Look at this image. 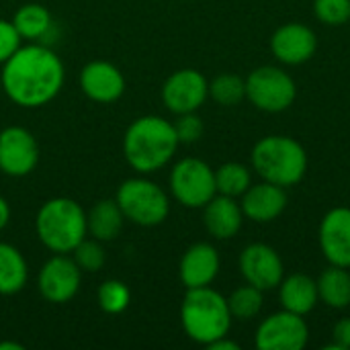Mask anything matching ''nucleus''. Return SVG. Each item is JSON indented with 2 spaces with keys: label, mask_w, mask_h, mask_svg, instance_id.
Wrapping results in <instances>:
<instances>
[{
  "label": "nucleus",
  "mask_w": 350,
  "mask_h": 350,
  "mask_svg": "<svg viewBox=\"0 0 350 350\" xmlns=\"http://www.w3.org/2000/svg\"><path fill=\"white\" fill-rule=\"evenodd\" d=\"M209 96L221 107H234L246 98V80L238 74H219L209 82Z\"/></svg>",
  "instance_id": "obj_27"
},
{
  "label": "nucleus",
  "mask_w": 350,
  "mask_h": 350,
  "mask_svg": "<svg viewBox=\"0 0 350 350\" xmlns=\"http://www.w3.org/2000/svg\"><path fill=\"white\" fill-rule=\"evenodd\" d=\"M238 269L242 279L248 285H254L260 291H273L279 287V283L285 277L283 258L279 252L265 244V242H252L248 244L238 258Z\"/></svg>",
  "instance_id": "obj_12"
},
{
  "label": "nucleus",
  "mask_w": 350,
  "mask_h": 350,
  "mask_svg": "<svg viewBox=\"0 0 350 350\" xmlns=\"http://www.w3.org/2000/svg\"><path fill=\"white\" fill-rule=\"evenodd\" d=\"M232 314L228 308V297L209 287L187 289L180 304V324L185 334L203 347L224 338L232 328Z\"/></svg>",
  "instance_id": "obj_3"
},
{
  "label": "nucleus",
  "mask_w": 350,
  "mask_h": 350,
  "mask_svg": "<svg viewBox=\"0 0 350 350\" xmlns=\"http://www.w3.org/2000/svg\"><path fill=\"white\" fill-rule=\"evenodd\" d=\"M115 201L125 219L139 228H156L164 224L170 213L168 193L158 183L146 178V174L123 180L117 189Z\"/></svg>",
  "instance_id": "obj_6"
},
{
  "label": "nucleus",
  "mask_w": 350,
  "mask_h": 350,
  "mask_svg": "<svg viewBox=\"0 0 350 350\" xmlns=\"http://www.w3.org/2000/svg\"><path fill=\"white\" fill-rule=\"evenodd\" d=\"M332 345L326 350H349L350 349V318H342L332 328Z\"/></svg>",
  "instance_id": "obj_33"
},
{
  "label": "nucleus",
  "mask_w": 350,
  "mask_h": 350,
  "mask_svg": "<svg viewBox=\"0 0 350 350\" xmlns=\"http://www.w3.org/2000/svg\"><path fill=\"white\" fill-rule=\"evenodd\" d=\"M170 193L187 209H203L215 195V170L199 158H183L170 170Z\"/></svg>",
  "instance_id": "obj_8"
},
{
  "label": "nucleus",
  "mask_w": 350,
  "mask_h": 350,
  "mask_svg": "<svg viewBox=\"0 0 350 350\" xmlns=\"http://www.w3.org/2000/svg\"><path fill=\"white\" fill-rule=\"evenodd\" d=\"M12 25L21 39L37 41L41 39L49 27H51V12L43 4H23L14 14H12Z\"/></svg>",
  "instance_id": "obj_24"
},
{
  "label": "nucleus",
  "mask_w": 350,
  "mask_h": 350,
  "mask_svg": "<svg viewBox=\"0 0 350 350\" xmlns=\"http://www.w3.org/2000/svg\"><path fill=\"white\" fill-rule=\"evenodd\" d=\"M80 88L82 92L100 105L115 103L125 92V76L123 72L105 59L88 62L80 72Z\"/></svg>",
  "instance_id": "obj_16"
},
{
  "label": "nucleus",
  "mask_w": 350,
  "mask_h": 350,
  "mask_svg": "<svg viewBox=\"0 0 350 350\" xmlns=\"http://www.w3.org/2000/svg\"><path fill=\"white\" fill-rule=\"evenodd\" d=\"M70 254H72L74 262L78 265V269L82 273H96L107 262V254H105L103 242H98L94 238H90V240L84 238Z\"/></svg>",
  "instance_id": "obj_29"
},
{
  "label": "nucleus",
  "mask_w": 350,
  "mask_h": 350,
  "mask_svg": "<svg viewBox=\"0 0 350 350\" xmlns=\"http://www.w3.org/2000/svg\"><path fill=\"white\" fill-rule=\"evenodd\" d=\"M314 14L328 27L350 23V0H314Z\"/></svg>",
  "instance_id": "obj_30"
},
{
  "label": "nucleus",
  "mask_w": 350,
  "mask_h": 350,
  "mask_svg": "<svg viewBox=\"0 0 350 350\" xmlns=\"http://www.w3.org/2000/svg\"><path fill=\"white\" fill-rule=\"evenodd\" d=\"M250 164L262 180L289 189L304 180L308 172V152L295 137L267 135L254 144Z\"/></svg>",
  "instance_id": "obj_4"
},
{
  "label": "nucleus",
  "mask_w": 350,
  "mask_h": 350,
  "mask_svg": "<svg viewBox=\"0 0 350 350\" xmlns=\"http://www.w3.org/2000/svg\"><path fill=\"white\" fill-rule=\"evenodd\" d=\"M82 283V271L68 254H53L43 262L37 275V289L41 297L53 306L72 301Z\"/></svg>",
  "instance_id": "obj_10"
},
{
  "label": "nucleus",
  "mask_w": 350,
  "mask_h": 350,
  "mask_svg": "<svg viewBox=\"0 0 350 350\" xmlns=\"http://www.w3.org/2000/svg\"><path fill=\"white\" fill-rule=\"evenodd\" d=\"M39 164V144L35 135L18 125L0 131V172L12 178L31 174Z\"/></svg>",
  "instance_id": "obj_13"
},
{
  "label": "nucleus",
  "mask_w": 350,
  "mask_h": 350,
  "mask_svg": "<svg viewBox=\"0 0 350 350\" xmlns=\"http://www.w3.org/2000/svg\"><path fill=\"white\" fill-rule=\"evenodd\" d=\"M221 269L219 252L209 242H195L189 246L178 265V277L185 289L209 287Z\"/></svg>",
  "instance_id": "obj_17"
},
{
  "label": "nucleus",
  "mask_w": 350,
  "mask_h": 350,
  "mask_svg": "<svg viewBox=\"0 0 350 350\" xmlns=\"http://www.w3.org/2000/svg\"><path fill=\"white\" fill-rule=\"evenodd\" d=\"M244 213L240 201L226 195H215L203 207V226L215 240H232L244 226Z\"/></svg>",
  "instance_id": "obj_19"
},
{
  "label": "nucleus",
  "mask_w": 350,
  "mask_h": 350,
  "mask_svg": "<svg viewBox=\"0 0 350 350\" xmlns=\"http://www.w3.org/2000/svg\"><path fill=\"white\" fill-rule=\"evenodd\" d=\"M8 221H10V205H8V201L0 195V232L8 226Z\"/></svg>",
  "instance_id": "obj_35"
},
{
  "label": "nucleus",
  "mask_w": 350,
  "mask_h": 350,
  "mask_svg": "<svg viewBox=\"0 0 350 350\" xmlns=\"http://www.w3.org/2000/svg\"><path fill=\"white\" fill-rule=\"evenodd\" d=\"M27 281L29 265L23 252L8 242H0V295L21 293Z\"/></svg>",
  "instance_id": "obj_22"
},
{
  "label": "nucleus",
  "mask_w": 350,
  "mask_h": 350,
  "mask_svg": "<svg viewBox=\"0 0 350 350\" xmlns=\"http://www.w3.org/2000/svg\"><path fill=\"white\" fill-rule=\"evenodd\" d=\"M318 297L330 310L350 308V271L345 267L330 265L316 279Z\"/></svg>",
  "instance_id": "obj_23"
},
{
  "label": "nucleus",
  "mask_w": 350,
  "mask_h": 350,
  "mask_svg": "<svg viewBox=\"0 0 350 350\" xmlns=\"http://www.w3.org/2000/svg\"><path fill=\"white\" fill-rule=\"evenodd\" d=\"M310 342V326L306 316H297L281 308L267 316L254 336V345L260 350H301Z\"/></svg>",
  "instance_id": "obj_9"
},
{
  "label": "nucleus",
  "mask_w": 350,
  "mask_h": 350,
  "mask_svg": "<svg viewBox=\"0 0 350 350\" xmlns=\"http://www.w3.org/2000/svg\"><path fill=\"white\" fill-rule=\"evenodd\" d=\"M240 207L246 219L254 224H271L287 209V191L269 180L252 183L240 197Z\"/></svg>",
  "instance_id": "obj_18"
},
{
  "label": "nucleus",
  "mask_w": 350,
  "mask_h": 350,
  "mask_svg": "<svg viewBox=\"0 0 350 350\" xmlns=\"http://www.w3.org/2000/svg\"><path fill=\"white\" fill-rule=\"evenodd\" d=\"M262 293L265 291H260V289H256L254 285H248V283L234 289L232 295L228 297V308H230L232 318L238 320V322L254 320L260 314L262 304H265Z\"/></svg>",
  "instance_id": "obj_26"
},
{
  "label": "nucleus",
  "mask_w": 350,
  "mask_h": 350,
  "mask_svg": "<svg viewBox=\"0 0 350 350\" xmlns=\"http://www.w3.org/2000/svg\"><path fill=\"white\" fill-rule=\"evenodd\" d=\"M96 301H98V308L105 314L117 316V314H123L129 308L131 291H129V287L123 281L109 279V281L100 283V287L96 291Z\"/></svg>",
  "instance_id": "obj_28"
},
{
  "label": "nucleus",
  "mask_w": 350,
  "mask_h": 350,
  "mask_svg": "<svg viewBox=\"0 0 350 350\" xmlns=\"http://www.w3.org/2000/svg\"><path fill=\"white\" fill-rule=\"evenodd\" d=\"M271 51L277 62L285 66H301L318 51V37L312 27L304 23H285L271 37Z\"/></svg>",
  "instance_id": "obj_14"
},
{
  "label": "nucleus",
  "mask_w": 350,
  "mask_h": 350,
  "mask_svg": "<svg viewBox=\"0 0 350 350\" xmlns=\"http://www.w3.org/2000/svg\"><path fill=\"white\" fill-rule=\"evenodd\" d=\"M207 349L211 350H240V345L238 342H234V340H228V336H224V338H219V340H215V342H211Z\"/></svg>",
  "instance_id": "obj_34"
},
{
  "label": "nucleus",
  "mask_w": 350,
  "mask_h": 350,
  "mask_svg": "<svg viewBox=\"0 0 350 350\" xmlns=\"http://www.w3.org/2000/svg\"><path fill=\"white\" fill-rule=\"evenodd\" d=\"M252 185V168L240 162H226L215 168V187L219 195L240 199Z\"/></svg>",
  "instance_id": "obj_25"
},
{
  "label": "nucleus",
  "mask_w": 350,
  "mask_h": 350,
  "mask_svg": "<svg viewBox=\"0 0 350 350\" xmlns=\"http://www.w3.org/2000/svg\"><path fill=\"white\" fill-rule=\"evenodd\" d=\"M246 98L265 113L287 111L297 96V84L279 66H260L246 78Z\"/></svg>",
  "instance_id": "obj_7"
},
{
  "label": "nucleus",
  "mask_w": 350,
  "mask_h": 350,
  "mask_svg": "<svg viewBox=\"0 0 350 350\" xmlns=\"http://www.w3.org/2000/svg\"><path fill=\"white\" fill-rule=\"evenodd\" d=\"M35 230L49 252L70 254L88 236L86 211L70 197H53L39 207Z\"/></svg>",
  "instance_id": "obj_5"
},
{
  "label": "nucleus",
  "mask_w": 350,
  "mask_h": 350,
  "mask_svg": "<svg viewBox=\"0 0 350 350\" xmlns=\"http://www.w3.org/2000/svg\"><path fill=\"white\" fill-rule=\"evenodd\" d=\"M174 125L160 115H144L131 121L123 135V156L139 174L162 170L178 150Z\"/></svg>",
  "instance_id": "obj_2"
},
{
  "label": "nucleus",
  "mask_w": 350,
  "mask_h": 350,
  "mask_svg": "<svg viewBox=\"0 0 350 350\" xmlns=\"http://www.w3.org/2000/svg\"><path fill=\"white\" fill-rule=\"evenodd\" d=\"M25 347L21 345V342H16V340H4V342H0V350H23Z\"/></svg>",
  "instance_id": "obj_36"
},
{
  "label": "nucleus",
  "mask_w": 350,
  "mask_h": 350,
  "mask_svg": "<svg viewBox=\"0 0 350 350\" xmlns=\"http://www.w3.org/2000/svg\"><path fill=\"white\" fill-rule=\"evenodd\" d=\"M209 98V80L195 68L172 72L162 84V100L174 115L197 113Z\"/></svg>",
  "instance_id": "obj_11"
},
{
  "label": "nucleus",
  "mask_w": 350,
  "mask_h": 350,
  "mask_svg": "<svg viewBox=\"0 0 350 350\" xmlns=\"http://www.w3.org/2000/svg\"><path fill=\"white\" fill-rule=\"evenodd\" d=\"M277 289H279L281 308L287 312H293L297 316H308L320 304L318 283L310 275L293 273L289 277H283V281L279 283Z\"/></svg>",
  "instance_id": "obj_20"
},
{
  "label": "nucleus",
  "mask_w": 350,
  "mask_h": 350,
  "mask_svg": "<svg viewBox=\"0 0 350 350\" xmlns=\"http://www.w3.org/2000/svg\"><path fill=\"white\" fill-rule=\"evenodd\" d=\"M318 242L330 265L350 269V207H334L322 217Z\"/></svg>",
  "instance_id": "obj_15"
},
{
  "label": "nucleus",
  "mask_w": 350,
  "mask_h": 350,
  "mask_svg": "<svg viewBox=\"0 0 350 350\" xmlns=\"http://www.w3.org/2000/svg\"><path fill=\"white\" fill-rule=\"evenodd\" d=\"M125 224V215L115 199H100L96 201L90 211H86V228L88 236L98 242L115 240Z\"/></svg>",
  "instance_id": "obj_21"
},
{
  "label": "nucleus",
  "mask_w": 350,
  "mask_h": 350,
  "mask_svg": "<svg viewBox=\"0 0 350 350\" xmlns=\"http://www.w3.org/2000/svg\"><path fill=\"white\" fill-rule=\"evenodd\" d=\"M21 35L16 33L12 21L0 18V66L21 47Z\"/></svg>",
  "instance_id": "obj_32"
},
{
  "label": "nucleus",
  "mask_w": 350,
  "mask_h": 350,
  "mask_svg": "<svg viewBox=\"0 0 350 350\" xmlns=\"http://www.w3.org/2000/svg\"><path fill=\"white\" fill-rule=\"evenodd\" d=\"M172 125H174V133L178 137V144H187V146L197 144L203 137V131H205L203 119L197 113L176 115V121Z\"/></svg>",
  "instance_id": "obj_31"
},
{
  "label": "nucleus",
  "mask_w": 350,
  "mask_h": 350,
  "mask_svg": "<svg viewBox=\"0 0 350 350\" xmlns=\"http://www.w3.org/2000/svg\"><path fill=\"white\" fill-rule=\"evenodd\" d=\"M64 64L59 55L39 43L21 45L4 64L0 84L4 94L23 109L49 105L64 86Z\"/></svg>",
  "instance_id": "obj_1"
}]
</instances>
